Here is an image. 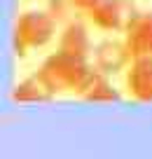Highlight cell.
<instances>
[{"label": "cell", "mask_w": 152, "mask_h": 159, "mask_svg": "<svg viewBox=\"0 0 152 159\" xmlns=\"http://www.w3.org/2000/svg\"><path fill=\"white\" fill-rule=\"evenodd\" d=\"M96 66H91L84 59H75L63 52L56 49L54 54H49L47 59L40 63L38 77L42 80V84L47 87L54 96L61 94H77L82 96L87 91L89 82L96 75Z\"/></svg>", "instance_id": "1"}, {"label": "cell", "mask_w": 152, "mask_h": 159, "mask_svg": "<svg viewBox=\"0 0 152 159\" xmlns=\"http://www.w3.org/2000/svg\"><path fill=\"white\" fill-rule=\"evenodd\" d=\"M56 21L47 10H26L14 24V45L16 56H26L30 49H42L56 38Z\"/></svg>", "instance_id": "2"}, {"label": "cell", "mask_w": 152, "mask_h": 159, "mask_svg": "<svg viewBox=\"0 0 152 159\" xmlns=\"http://www.w3.org/2000/svg\"><path fill=\"white\" fill-rule=\"evenodd\" d=\"M138 14L131 0H98L87 12V19L105 33H124L131 19Z\"/></svg>", "instance_id": "3"}, {"label": "cell", "mask_w": 152, "mask_h": 159, "mask_svg": "<svg viewBox=\"0 0 152 159\" xmlns=\"http://www.w3.org/2000/svg\"><path fill=\"white\" fill-rule=\"evenodd\" d=\"M94 66H96L101 73L105 75H119L122 70L129 68V63H131V52H129L127 42L122 40H101L96 47H94Z\"/></svg>", "instance_id": "4"}, {"label": "cell", "mask_w": 152, "mask_h": 159, "mask_svg": "<svg viewBox=\"0 0 152 159\" xmlns=\"http://www.w3.org/2000/svg\"><path fill=\"white\" fill-rule=\"evenodd\" d=\"M124 89L138 103H152V56L131 59L124 70Z\"/></svg>", "instance_id": "5"}, {"label": "cell", "mask_w": 152, "mask_h": 159, "mask_svg": "<svg viewBox=\"0 0 152 159\" xmlns=\"http://www.w3.org/2000/svg\"><path fill=\"white\" fill-rule=\"evenodd\" d=\"M56 49L63 52V54H68V56H75V59L89 61V56L94 54L89 28L80 19H70L68 24H63V28H61V33H59Z\"/></svg>", "instance_id": "6"}, {"label": "cell", "mask_w": 152, "mask_h": 159, "mask_svg": "<svg viewBox=\"0 0 152 159\" xmlns=\"http://www.w3.org/2000/svg\"><path fill=\"white\" fill-rule=\"evenodd\" d=\"M124 42H127L131 59L138 56H152V12H138L131 19V24L124 30Z\"/></svg>", "instance_id": "7"}, {"label": "cell", "mask_w": 152, "mask_h": 159, "mask_svg": "<svg viewBox=\"0 0 152 159\" xmlns=\"http://www.w3.org/2000/svg\"><path fill=\"white\" fill-rule=\"evenodd\" d=\"M52 98H54V94L42 84L38 75L24 77L12 87V101H16V103H47Z\"/></svg>", "instance_id": "8"}, {"label": "cell", "mask_w": 152, "mask_h": 159, "mask_svg": "<svg viewBox=\"0 0 152 159\" xmlns=\"http://www.w3.org/2000/svg\"><path fill=\"white\" fill-rule=\"evenodd\" d=\"M82 98L91 101V103H115V101L122 98V94H119V89L110 82V75L96 70V75H94V80L89 82L87 91L82 94Z\"/></svg>", "instance_id": "9"}, {"label": "cell", "mask_w": 152, "mask_h": 159, "mask_svg": "<svg viewBox=\"0 0 152 159\" xmlns=\"http://www.w3.org/2000/svg\"><path fill=\"white\" fill-rule=\"evenodd\" d=\"M44 10H47L49 14H52V19H54L56 24L61 26V24H68L70 16L77 12V7H75L70 0H49Z\"/></svg>", "instance_id": "10"}, {"label": "cell", "mask_w": 152, "mask_h": 159, "mask_svg": "<svg viewBox=\"0 0 152 159\" xmlns=\"http://www.w3.org/2000/svg\"><path fill=\"white\" fill-rule=\"evenodd\" d=\"M70 2H73V5L77 7V12H84V14H87V12L91 10L94 5H96L98 0H70Z\"/></svg>", "instance_id": "11"}]
</instances>
